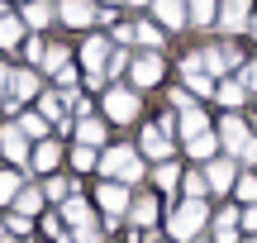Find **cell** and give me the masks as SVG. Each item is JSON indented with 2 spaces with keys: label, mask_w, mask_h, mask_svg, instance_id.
Listing matches in <instances>:
<instances>
[{
  "label": "cell",
  "mask_w": 257,
  "mask_h": 243,
  "mask_svg": "<svg viewBox=\"0 0 257 243\" xmlns=\"http://www.w3.org/2000/svg\"><path fill=\"white\" fill-rule=\"evenodd\" d=\"M200 62L210 76H224L229 67H238V48L233 43H219V48H200Z\"/></svg>",
  "instance_id": "obj_15"
},
{
  "label": "cell",
  "mask_w": 257,
  "mask_h": 243,
  "mask_svg": "<svg viewBox=\"0 0 257 243\" xmlns=\"http://www.w3.org/2000/svg\"><path fill=\"white\" fill-rule=\"evenodd\" d=\"M148 243H172V238H148Z\"/></svg>",
  "instance_id": "obj_44"
},
{
  "label": "cell",
  "mask_w": 257,
  "mask_h": 243,
  "mask_svg": "<svg viewBox=\"0 0 257 243\" xmlns=\"http://www.w3.org/2000/svg\"><path fill=\"white\" fill-rule=\"evenodd\" d=\"M43 196H48V205H62V200L76 196V186L62 177V172H53V177H43Z\"/></svg>",
  "instance_id": "obj_24"
},
{
  "label": "cell",
  "mask_w": 257,
  "mask_h": 243,
  "mask_svg": "<svg viewBox=\"0 0 257 243\" xmlns=\"http://www.w3.org/2000/svg\"><path fill=\"white\" fill-rule=\"evenodd\" d=\"M62 143H57V134L53 139H43V143H34V158H29V172H38V177H53L57 167H62Z\"/></svg>",
  "instance_id": "obj_12"
},
{
  "label": "cell",
  "mask_w": 257,
  "mask_h": 243,
  "mask_svg": "<svg viewBox=\"0 0 257 243\" xmlns=\"http://www.w3.org/2000/svg\"><path fill=\"white\" fill-rule=\"evenodd\" d=\"M186 10H191V24H214L219 19V0H186Z\"/></svg>",
  "instance_id": "obj_30"
},
{
  "label": "cell",
  "mask_w": 257,
  "mask_h": 243,
  "mask_svg": "<svg viewBox=\"0 0 257 243\" xmlns=\"http://www.w3.org/2000/svg\"><path fill=\"white\" fill-rule=\"evenodd\" d=\"M181 177H186V172L176 167V162H157V167H153V186L157 191H176V186H181Z\"/></svg>",
  "instance_id": "obj_28"
},
{
  "label": "cell",
  "mask_w": 257,
  "mask_h": 243,
  "mask_svg": "<svg viewBox=\"0 0 257 243\" xmlns=\"http://www.w3.org/2000/svg\"><path fill=\"white\" fill-rule=\"evenodd\" d=\"M248 10H252V0H219V24H224V34H238V29L248 24Z\"/></svg>",
  "instance_id": "obj_18"
},
{
  "label": "cell",
  "mask_w": 257,
  "mask_h": 243,
  "mask_svg": "<svg viewBox=\"0 0 257 243\" xmlns=\"http://www.w3.org/2000/svg\"><path fill=\"white\" fill-rule=\"evenodd\" d=\"M105 119L134 124L138 119V91H128V86H110V91H105Z\"/></svg>",
  "instance_id": "obj_7"
},
{
  "label": "cell",
  "mask_w": 257,
  "mask_h": 243,
  "mask_svg": "<svg viewBox=\"0 0 257 243\" xmlns=\"http://www.w3.org/2000/svg\"><path fill=\"white\" fill-rule=\"evenodd\" d=\"M19 19H24V29H43V24H53V5L48 0H29Z\"/></svg>",
  "instance_id": "obj_29"
},
{
  "label": "cell",
  "mask_w": 257,
  "mask_h": 243,
  "mask_svg": "<svg viewBox=\"0 0 257 243\" xmlns=\"http://www.w3.org/2000/svg\"><path fill=\"white\" fill-rule=\"evenodd\" d=\"M176 134H181V139L210 134V119H205V110H200V105H191V110H181V114H176Z\"/></svg>",
  "instance_id": "obj_22"
},
{
  "label": "cell",
  "mask_w": 257,
  "mask_h": 243,
  "mask_svg": "<svg viewBox=\"0 0 257 243\" xmlns=\"http://www.w3.org/2000/svg\"><path fill=\"white\" fill-rule=\"evenodd\" d=\"M205 181H210L214 196L233 191V181H238V167H233V158H210V162H205Z\"/></svg>",
  "instance_id": "obj_13"
},
{
  "label": "cell",
  "mask_w": 257,
  "mask_h": 243,
  "mask_svg": "<svg viewBox=\"0 0 257 243\" xmlns=\"http://www.w3.org/2000/svg\"><path fill=\"white\" fill-rule=\"evenodd\" d=\"M214 134H219L224 153H233V158H243V148L252 143V124H248V119H238V114H224Z\"/></svg>",
  "instance_id": "obj_8"
},
{
  "label": "cell",
  "mask_w": 257,
  "mask_h": 243,
  "mask_svg": "<svg viewBox=\"0 0 257 243\" xmlns=\"http://www.w3.org/2000/svg\"><path fill=\"white\" fill-rule=\"evenodd\" d=\"M24 19H19V15H5V19H0V48H5V53H10V48H19V43H24Z\"/></svg>",
  "instance_id": "obj_25"
},
{
  "label": "cell",
  "mask_w": 257,
  "mask_h": 243,
  "mask_svg": "<svg viewBox=\"0 0 257 243\" xmlns=\"http://www.w3.org/2000/svg\"><path fill=\"white\" fill-rule=\"evenodd\" d=\"M210 224V205L205 200H181V205L167 215V238L172 243H195V234Z\"/></svg>",
  "instance_id": "obj_3"
},
{
  "label": "cell",
  "mask_w": 257,
  "mask_h": 243,
  "mask_svg": "<svg viewBox=\"0 0 257 243\" xmlns=\"http://www.w3.org/2000/svg\"><path fill=\"white\" fill-rule=\"evenodd\" d=\"M43 38H24V57H29V62H43Z\"/></svg>",
  "instance_id": "obj_38"
},
{
  "label": "cell",
  "mask_w": 257,
  "mask_h": 243,
  "mask_svg": "<svg viewBox=\"0 0 257 243\" xmlns=\"http://www.w3.org/2000/svg\"><path fill=\"white\" fill-rule=\"evenodd\" d=\"M95 15H100V10H95V0H62V5H57V19H62V24H72V29H91Z\"/></svg>",
  "instance_id": "obj_14"
},
{
  "label": "cell",
  "mask_w": 257,
  "mask_h": 243,
  "mask_svg": "<svg viewBox=\"0 0 257 243\" xmlns=\"http://www.w3.org/2000/svg\"><path fill=\"white\" fill-rule=\"evenodd\" d=\"M243 229L257 238V205H243Z\"/></svg>",
  "instance_id": "obj_39"
},
{
  "label": "cell",
  "mask_w": 257,
  "mask_h": 243,
  "mask_svg": "<svg viewBox=\"0 0 257 243\" xmlns=\"http://www.w3.org/2000/svg\"><path fill=\"white\" fill-rule=\"evenodd\" d=\"M233 196H238L243 205H252V200H257V177H252V172H243V177L233 181Z\"/></svg>",
  "instance_id": "obj_36"
},
{
  "label": "cell",
  "mask_w": 257,
  "mask_h": 243,
  "mask_svg": "<svg viewBox=\"0 0 257 243\" xmlns=\"http://www.w3.org/2000/svg\"><path fill=\"white\" fill-rule=\"evenodd\" d=\"M43 205H48L43 186H24V191L15 196V205H10V210H15V215H24V219H38V215H43Z\"/></svg>",
  "instance_id": "obj_20"
},
{
  "label": "cell",
  "mask_w": 257,
  "mask_h": 243,
  "mask_svg": "<svg viewBox=\"0 0 257 243\" xmlns=\"http://www.w3.org/2000/svg\"><path fill=\"white\" fill-rule=\"evenodd\" d=\"M157 219H162V200H157L153 191L128 200V229H138V234H143V229H153Z\"/></svg>",
  "instance_id": "obj_10"
},
{
  "label": "cell",
  "mask_w": 257,
  "mask_h": 243,
  "mask_svg": "<svg viewBox=\"0 0 257 243\" xmlns=\"http://www.w3.org/2000/svg\"><path fill=\"white\" fill-rule=\"evenodd\" d=\"M238 229H243V210L238 205H224L214 215V243H238Z\"/></svg>",
  "instance_id": "obj_16"
},
{
  "label": "cell",
  "mask_w": 257,
  "mask_h": 243,
  "mask_svg": "<svg viewBox=\"0 0 257 243\" xmlns=\"http://www.w3.org/2000/svg\"><path fill=\"white\" fill-rule=\"evenodd\" d=\"M67 162H72V172H100V148H86V143H76V148L67 153Z\"/></svg>",
  "instance_id": "obj_27"
},
{
  "label": "cell",
  "mask_w": 257,
  "mask_h": 243,
  "mask_svg": "<svg viewBox=\"0 0 257 243\" xmlns=\"http://www.w3.org/2000/svg\"><path fill=\"white\" fill-rule=\"evenodd\" d=\"M15 124H19V134H24L29 143H43V139H53V124H48L43 114H15Z\"/></svg>",
  "instance_id": "obj_23"
},
{
  "label": "cell",
  "mask_w": 257,
  "mask_h": 243,
  "mask_svg": "<svg viewBox=\"0 0 257 243\" xmlns=\"http://www.w3.org/2000/svg\"><path fill=\"white\" fill-rule=\"evenodd\" d=\"M214 148H219V134H195V139H186V153L191 158H214Z\"/></svg>",
  "instance_id": "obj_32"
},
{
  "label": "cell",
  "mask_w": 257,
  "mask_h": 243,
  "mask_svg": "<svg viewBox=\"0 0 257 243\" xmlns=\"http://www.w3.org/2000/svg\"><path fill=\"white\" fill-rule=\"evenodd\" d=\"M0 158H10L15 167H24V172H29V158H34V143H29L24 134H19V124H15V119H10L5 129H0Z\"/></svg>",
  "instance_id": "obj_9"
},
{
  "label": "cell",
  "mask_w": 257,
  "mask_h": 243,
  "mask_svg": "<svg viewBox=\"0 0 257 243\" xmlns=\"http://www.w3.org/2000/svg\"><path fill=\"white\" fill-rule=\"evenodd\" d=\"M5 15H10V10H5V5H0V19H5Z\"/></svg>",
  "instance_id": "obj_46"
},
{
  "label": "cell",
  "mask_w": 257,
  "mask_h": 243,
  "mask_svg": "<svg viewBox=\"0 0 257 243\" xmlns=\"http://www.w3.org/2000/svg\"><path fill=\"white\" fill-rule=\"evenodd\" d=\"M128 186H119V181H100V186H95V210H100L105 215V224H119V219H128Z\"/></svg>",
  "instance_id": "obj_4"
},
{
  "label": "cell",
  "mask_w": 257,
  "mask_h": 243,
  "mask_svg": "<svg viewBox=\"0 0 257 243\" xmlns=\"http://www.w3.org/2000/svg\"><path fill=\"white\" fill-rule=\"evenodd\" d=\"M110 5H114V0H110Z\"/></svg>",
  "instance_id": "obj_49"
},
{
  "label": "cell",
  "mask_w": 257,
  "mask_h": 243,
  "mask_svg": "<svg viewBox=\"0 0 257 243\" xmlns=\"http://www.w3.org/2000/svg\"><path fill=\"white\" fill-rule=\"evenodd\" d=\"M134 38L143 48H162V24H148V19H143V24H134Z\"/></svg>",
  "instance_id": "obj_35"
},
{
  "label": "cell",
  "mask_w": 257,
  "mask_h": 243,
  "mask_svg": "<svg viewBox=\"0 0 257 243\" xmlns=\"http://www.w3.org/2000/svg\"><path fill=\"white\" fill-rule=\"evenodd\" d=\"M214 95H219V105L238 110V105L248 100V86H243V81H219V86H214Z\"/></svg>",
  "instance_id": "obj_31"
},
{
  "label": "cell",
  "mask_w": 257,
  "mask_h": 243,
  "mask_svg": "<svg viewBox=\"0 0 257 243\" xmlns=\"http://www.w3.org/2000/svg\"><path fill=\"white\" fill-rule=\"evenodd\" d=\"M243 86H248V91H257V62L248 67V72H243Z\"/></svg>",
  "instance_id": "obj_42"
},
{
  "label": "cell",
  "mask_w": 257,
  "mask_h": 243,
  "mask_svg": "<svg viewBox=\"0 0 257 243\" xmlns=\"http://www.w3.org/2000/svg\"><path fill=\"white\" fill-rule=\"evenodd\" d=\"M57 215H62V224L72 229L76 243H105V238H100V210H95L86 196L62 200V205H57Z\"/></svg>",
  "instance_id": "obj_1"
},
{
  "label": "cell",
  "mask_w": 257,
  "mask_h": 243,
  "mask_svg": "<svg viewBox=\"0 0 257 243\" xmlns=\"http://www.w3.org/2000/svg\"><path fill=\"white\" fill-rule=\"evenodd\" d=\"M248 24H252V29H257V19H248Z\"/></svg>",
  "instance_id": "obj_47"
},
{
  "label": "cell",
  "mask_w": 257,
  "mask_h": 243,
  "mask_svg": "<svg viewBox=\"0 0 257 243\" xmlns=\"http://www.w3.org/2000/svg\"><path fill=\"white\" fill-rule=\"evenodd\" d=\"M172 129H176L172 114H167V119H153L143 134H138V153L153 158V162H167V153H172Z\"/></svg>",
  "instance_id": "obj_5"
},
{
  "label": "cell",
  "mask_w": 257,
  "mask_h": 243,
  "mask_svg": "<svg viewBox=\"0 0 257 243\" xmlns=\"http://www.w3.org/2000/svg\"><path fill=\"white\" fill-rule=\"evenodd\" d=\"M0 229H5L10 238H24V243H34V219L15 215V210H5V215H0Z\"/></svg>",
  "instance_id": "obj_26"
},
{
  "label": "cell",
  "mask_w": 257,
  "mask_h": 243,
  "mask_svg": "<svg viewBox=\"0 0 257 243\" xmlns=\"http://www.w3.org/2000/svg\"><path fill=\"white\" fill-rule=\"evenodd\" d=\"M10 100V67H0V105Z\"/></svg>",
  "instance_id": "obj_40"
},
{
  "label": "cell",
  "mask_w": 257,
  "mask_h": 243,
  "mask_svg": "<svg viewBox=\"0 0 257 243\" xmlns=\"http://www.w3.org/2000/svg\"><path fill=\"white\" fill-rule=\"evenodd\" d=\"M76 143H86V148H100L105 153V119H95V114H76Z\"/></svg>",
  "instance_id": "obj_17"
},
{
  "label": "cell",
  "mask_w": 257,
  "mask_h": 243,
  "mask_svg": "<svg viewBox=\"0 0 257 243\" xmlns=\"http://www.w3.org/2000/svg\"><path fill=\"white\" fill-rule=\"evenodd\" d=\"M128 62H134V57L114 48V53H110V62H105V76H119V72H128Z\"/></svg>",
  "instance_id": "obj_37"
},
{
  "label": "cell",
  "mask_w": 257,
  "mask_h": 243,
  "mask_svg": "<svg viewBox=\"0 0 257 243\" xmlns=\"http://www.w3.org/2000/svg\"><path fill=\"white\" fill-rule=\"evenodd\" d=\"M153 15H157V24H162L167 34L181 29L186 19H191V15H186V0H153Z\"/></svg>",
  "instance_id": "obj_19"
},
{
  "label": "cell",
  "mask_w": 257,
  "mask_h": 243,
  "mask_svg": "<svg viewBox=\"0 0 257 243\" xmlns=\"http://www.w3.org/2000/svg\"><path fill=\"white\" fill-rule=\"evenodd\" d=\"M128 81H134V91L157 86V81H162V57H157V53H138L134 62H128Z\"/></svg>",
  "instance_id": "obj_11"
},
{
  "label": "cell",
  "mask_w": 257,
  "mask_h": 243,
  "mask_svg": "<svg viewBox=\"0 0 257 243\" xmlns=\"http://www.w3.org/2000/svg\"><path fill=\"white\" fill-rule=\"evenodd\" d=\"M143 153L128 148V143H114V148L100 153V177L105 181H119V186H134V181H143Z\"/></svg>",
  "instance_id": "obj_2"
},
{
  "label": "cell",
  "mask_w": 257,
  "mask_h": 243,
  "mask_svg": "<svg viewBox=\"0 0 257 243\" xmlns=\"http://www.w3.org/2000/svg\"><path fill=\"white\" fill-rule=\"evenodd\" d=\"M248 243H257V238H248Z\"/></svg>",
  "instance_id": "obj_48"
},
{
  "label": "cell",
  "mask_w": 257,
  "mask_h": 243,
  "mask_svg": "<svg viewBox=\"0 0 257 243\" xmlns=\"http://www.w3.org/2000/svg\"><path fill=\"white\" fill-rule=\"evenodd\" d=\"M128 5H148V0H128Z\"/></svg>",
  "instance_id": "obj_45"
},
{
  "label": "cell",
  "mask_w": 257,
  "mask_h": 243,
  "mask_svg": "<svg viewBox=\"0 0 257 243\" xmlns=\"http://www.w3.org/2000/svg\"><path fill=\"white\" fill-rule=\"evenodd\" d=\"M38 67H48V72H62V67H72V62H67V48H62V43H48V48H43V62H38Z\"/></svg>",
  "instance_id": "obj_34"
},
{
  "label": "cell",
  "mask_w": 257,
  "mask_h": 243,
  "mask_svg": "<svg viewBox=\"0 0 257 243\" xmlns=\"http://www.w3.org/2000/svg\"><path fill=\"white\" fill-rule=\"evenodd\" d=\"M24 186H29V181H24V172H19V167H0V210L15 205V196Z\"/></svg>",
  "instance_id": "obj_21"
},
{
  "label": "cell",
  "mask_w": 257,
  "mask_h": 243,
  "mask_svg": "<svg viewBox=\"0 0 257 243\" xmlns=\"http://www.w3.org/2000/svg\"><path fill=\"white\" fill-rule=\"evenodd\" d=\"M243 162H257V139L248 143V148H243Z\"/></svg>",
  "instance_id": "obj_43"
},
{
  "label": "cell",
  "mask_w": 257,
  "mask_h": 243,
  "mask_svg": "<svg viewBox=\"0 0 257 243\" xmlns=\"http://www.w3.org/2000/svg\"><path fill=\"white\" fill-rule=\"evenodd\" d=\"M34 95H43V81H38V72L34 67H15L10 72V100H5V110L15 114L24 100H34Z\"/></svg>",
  "instance_id": "obj_6"
},
{
  "label": "cell",
  "mask_w": 257,
  "mask_h": 243,
  "mask_svg": "<svg viewBox=\"0 0 257 243\" xmlns=\"http://www.w3.org/2000/svg\"><path fill=\"white\" fill-rule=\"evenodd\" d=\"M114 38L119 43H134V24H114Z\"/></svg>",
  "instance_id": "obj_41"
},
{
  "label": "cell",
  "mask_w": 257,
  "mask_h": 243,
  "mask_svg": "<svg viewBox=\"0 0 257 243\" xmlns=\"http://www.w3.org/2000/svg\"><path fill=\"white\" fill-rule=\"evenodd\" d=\"M181 191H186V200H205V196H210V181H205V172H186V177H181Z\"/></svg>",
  "instance_id": "obj_33"
}]
</instances>
